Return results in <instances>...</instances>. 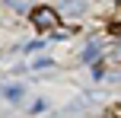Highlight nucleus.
Segmentation results:
<instances>
[{
    "mask_svg": "<svg viewBox=\"0 0 121 118\" xmlns=\"http://www.w3.org/2000/svg\"><path fill=\"white\" fill-rule=\"evenodd\" d=\"M108 61H112V64H121V42H118L115 48L108 51Z\"/></svg>",
    "mask_w": 121,
    "mask_h": 118,
    "instance_id": "nucleus-6",
    "label": "nucleus"
},
{
    "mask_svg": "<svg viewBox=\"0 0 121 118\" xmlns=\"http://www.w3.org/2000/svg\"><path fill=\"white\" fill-rule=\"evenodd\" d=\"M57 13H60V16H73V19H77V16L86 13V0H60V3H57Z\"/></svg>",
    "mask_w": 121,
    "mask_h": 118,
    "instance_id": "nucleus-2",
    "label": "nucleus"
},
{
    "mask_svg": "<svg viewBox=\"0 0 121 118\" xmlns=\"http://www.w3.org/2000/svg\"><path fill=\"white\" fill-rule=\"evenodd\" d=\"M99 54H102V42L99 38H89V42L83 45V51H80V57H83V64H96Z\"/></svg>",
    "mask_w": 121,
    "mask_h": 118,
    "instance_id": "nucleus-3",
    "label": "nucleus"
},
{
    "mask_svg": "<svg viewBox=\"0 0 121 118\" xmlns=\"http://www.w3.org/2000/svg\"><path fill=\"white\" fill-rule=\"evenodd\" d=\"M0 93H3L6 102H19V99H22V86H19V83H3Z\"/></svg>",
    "mask_w": 121,
    "mask_h": 118,
    "instance_id": "nucleus-4",
    "label": "nucleus"
},
{
    "mask_svg": "<svg viewBox=\"0 0 121 118\" xmlns=\"http://www.w3.org/2000/svg\"><path fill=\"white\" fill-rule=\"evenodd\" d=\"M32 26H35L38 32H54L60 26L57 6H35V10H32Z\"/></svg>",
    "mask_w": 121,
    "mask_h": 118,
    "instance_id": "nucleus-1",
    "label": "nucleus"
},
{
    "mask_svg": "<svg viewBox=\"0 0 121 118\" xmlns=\"http://www.w3.org/2000/svg\"><path fill=\"white\" fill-rule=\"evenodd\" d=\"M51 67H54L51 57H35V61H32V70H51Z\"/></svg>",
    "mask_w": 121,
    "mask_h": 118,
    "instance_id": "nucleus-5",
    "label": "nucleus"
}]
</instances>
